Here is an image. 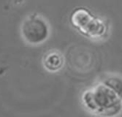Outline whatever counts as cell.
<instances>
[{"mask_svg":"<svg viewBox=\"0 0 122 117\" xmlns=\"http://www.w3.org/2000/svg\"><path fill=\"white\" fill-rule=\"evenodd\" d=\"M70 20L77 32L91 40L103 41L110 35L109 21L94 14L86 7H79L74 9L70 14Z\"/></svg>","mask_w":122,"mask_h":117,"instance_id":"6da1fadb","label":"cell"},{"mask_svg":"<svg viewBox=\"0 0 122 117\" xmlns=\"http://www.w3.org/2000/svg\"><path fill=\"white\" fill-rule=\"evenodd\" d=\"M50 26L42 15H30L21 24L22 38L29 45L37 46L46 42L50 36Z\"/></svg>","mask_w":122,"mask_h":117,"instance_id":"7a4b0ae2","label":"cell"},{"mask_svg":"<svg viewBox=\"0 0 122 117\" xmlns=\"http://www.w3.org/2000/svg\"><path fill=\"white\" fill-rule=\"evenodd\" d=\"M64 64V57L57 50L48 51L43 57V65L45 67L51 72L59 70Z\"/></svg>","mask_w":122,"mask_h":117,"instance_id":"3957f363","label":"cell"}]
</instances>
